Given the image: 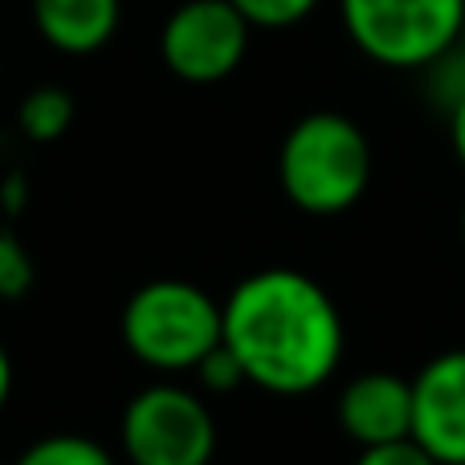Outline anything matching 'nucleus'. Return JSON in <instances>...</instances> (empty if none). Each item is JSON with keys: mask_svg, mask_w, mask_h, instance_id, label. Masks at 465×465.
Instances as JSON below:
<instances>
[{"mask_svg": "<svg viewBox=\"0 0 465 465\" xmlns=\"http://www.w3.org/2000/svg\"><path fill=\"white\" fill-rule=\"evenodd\" d=\"M461 241H465V209H461Z\"/></svg>", "mask_w": 465, "mask_h": 465, "instance_id": "20", "label": "nucleus"}, {"mask_svg": "<svg viewBox=\"0 0 465 465\" xmlns=\"http://www.w3.org/2000/svg\"><path fill=\"white\" fill-rule=\"evenodd\" d=\"M253 25L229 0H184L160 29V57L180 82H225L249 49Z\"/></svg>", "mask_w": 465, "mask_h": 465, "instance_id": "6", "label": "nucleus"}, {"mask_svg": "<svg viewBox=\"0 0 465 465\" xmlns=\"http://www.w3.org/2000/svg\"><path fill=\"white\" fill-rule=\"evenodd\" d=\"M123 347L155 371H196L221 343V302L184 278H155L127 298Z\"/></svg>", "mask_w": 465, "mask_h": 465, "instance_id": "3", "label": "nucleus"}, {"mask_svg": "<svg viewBox=\"0 0 465 465\" xmlns=\"http://www.w3.org/2000/svg\"><path fill=\"white\" fill-rule=\"evenodd\" d=\"M33 257L13 229H0V298H25L33 290Z\"/></svg>", "mask_w": 465, "mask_h": 465, "instance_id": "13", "label": "nucleus"}, {"mask_svg": "<svg viewBox=\"0 0 465 465\" xmlns=\"http://www.w3.org/2000/svg\"><path fill=\"white\" fill-rule=\"evenodd\" d=\"M453 57L465 65V16H461V33H458V49H453Z\"/></svg>", "mask_w": 465, "mask_h": 465, "instance_id": "19", "label": "nucleus"}, {"mask_svg": "<svg viewBox=\"0 0 465 465\" xmlns=\"http://www.w3.org/2000/svg\"><path fill=\"white\" fill-rule=\"evenodd\" d=\"M16 465H114L111 450L82 433H54L33 441L29 450L16 458Z\"/></svg>", "mask_w": 465, "mask_h": 465, "instance_id": "11", "label": "nucleus"}, {"mask_svg": "<svg viewBox=\"0 0 465 465\" xmlns=\"http://www.w3.org/2000/svg\"><path fill=\"white\" fill-rule=\"evenodd\" d=\"M8 396H13V360H8L5 343H0V409L8 404Z\"/></svg>", "mask_w": 465, "mask_h": 465, "instance_id": "17", "label": "nucleus"}, {"mask_svg": "<svg viewBox=\"0 0 465 465\" xmlns=\"http://www.w3.org/2000/svg\"><path fill=\"white\" fill-rule=\"evenodd\" d=\"M119 441L131 465H209L217 453V420L196 392L152 384L127 401Z\"/></svg>", "mask_w": 465, "mask_h": 465, "instance_id": "5", "label": "nucleus"}, {"mask_svg": "<svg viewBox=\"0 0 465 465\" xmlns=\"http://www.w3.org/2000/svg\"><path fill=\"white\" fill-rule=\"evenodd\" d=\"M278 184L286 201L311 217L355 209L371 184V143L363 127L339 111L302 114L282 139Z\"/></svg>", "mask_w": 465, "mask_h": 465, "instance_id": "2", "label": "nucleus"}, {"mask_svg": "<svg viewBox=\"0 0 465 465\" xmlns=\"http://www.w3.org/2000/svg\"><path fill=\"white\" fill-rule=\"evenodd\" d=\"M21 188H25V180H21V172H13V176L5 180V188H0V201L8 204V209H16L21 204Z\"/></svg>", "mask_w": 465, "mask_h": 465, "instance_id": "18", "label": "nucleus"}, {"mask_svg": "<svg viewBox=\"0 0 465 465\" xmlns=\"http://www.w3.org/2000/svg\"><path fill=\"white\" fill-rule=\"evenodd\" d=\"M412 441L437 465H465V347L412 376Z\"/></svg>", "mask_w": 465, "mask_h": 465, "instance_id": "7", "label": "nucleus"}, {"mask_svg": "<svg viewBox=\"0 0 465 465\" xmlns=\"http://www.w3.org/2000/svg\"><path fill=\"white\" fill-rule=\"evenodd\" d=\"M450 143H453V155L465 168V90L450 103Z\"/></svg>", "mask_w": 465, "mask_h": 465, "instance_id": "16", "label": "nucleus"}, {"mask_svg": "<svg viewBox=\"0 0 465 465\" xmlns=\"http://www.w3.org/2000/svg\"><path fill=\"white\" fill-rule=\"evenodd\" d=\"M123 0H33V25L57 54H94L114 37Z\"/></svg>", "mask_w": 465, "mask_h": 465, "instance_id": "9", "label": "nucleus"}, {"mask_svg": "<svg viewBox=\"0 0 465 465\" xmlns=\"http://www.w3.org/2000/svg\"><path fill=\"white\" fill-rule=\"evenodd\" d=\"M253 29H290V25L306 21L322 0H229Z\"/></svg>", "mask_w": 465, "mask_h": 465, "instance_id": "12", "label": "nucleus"}, {"mask_svg": "<svg viewBox=\"0 0 465 465\" xmlns=\"http://www.w3.org/2000/svg\"><path fill=\"white\" fill-rule=\"evenodd\" d=\"M339 429L360 450L412 437V380L392 371H363L339 392Z\"/></svg>", "mask_w": 465, "mask_h": 465, "instance_id": "8", "label": "nucleus"}, {"mask_svg": "<svg viewBox=\"0 0 465 465\" xmlns=\"http://www.w3.org/2000/svg\"><path fill=\"white\" fill-rule=\"evenodd\" d=\"M74 94L65 86H33L16 106V127L33 143H54L74 123Z\"/></svg>", "mask_w": 465, "mask_h": 465, "instance_id": "10", "label": "nucleus"}, {"mask_svg": "<svg viewBox=\"0 0 465 465\" xmlns=\"http://www.w3.org/2000/svg\"><path fill=\"white\" fill-rule=\"evenodd\" d=\"M196 376H201L204 392H232V388L245 384V376H241L237 360H232V351L225 343H217L201 363H196Z\"/></svg>", "mask_w": 465, "mask_h": 465, "instance_id": "14", "label": "nucleus"}, {"mask_svg": "<svg viewBox=\"0 0 465 465\" xmlns=\"http://www.w3.org/2000/svg\"><path fill=\"white\" fill-rule=\"evenodd\" d=\"M355 465H437V461L429 458L412 437H404V441H392V445H371V450H360Z\"/></svg>", "mask_w": 465, "mask_h": 465, "instance_id": "15", "label": "nucleus"}, {"mask_svg": "<svg viewBox=\"0 0 465 465\" xmlns=\"http://www.w3.org/2000/svg\"><path fill=\"white\" fill-rule=\"evenodd\" d=\"M465 0H339V21L368 62L429 70L453 57Z\"/></svg>", "mask_w": 465, "mask_h": 465, "instance_id": "4", "label": "nucleus"}, {"mask_svg": "<svg viewBox=\"0 0 465 465\" xmlns=\"http://www.w3.org/2000/svg\"><path fill=\"white\" fill-rule=\"evenodd\" d=\"M221 343L245 384L273 396H306L339 371L347 335L335 298L319 282L273 265L241 278L221 302Z\"/></svg>", "mask_w": 465, "mask_h": 465, "instance_id": "1", "label": "nucleus"}]
</instances>
